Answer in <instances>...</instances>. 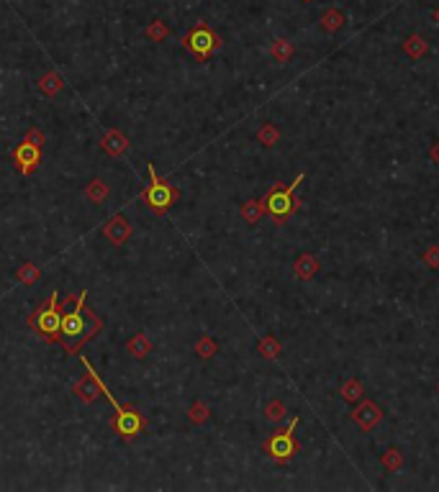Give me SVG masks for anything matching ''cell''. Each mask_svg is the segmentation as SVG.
Returning <instances> with one entry per match:
<instances>
[{
    "label": "cell",
    "instance_id": "cell-7",
    "mask_svg": "<svg viewBox=\"0 0 439 492\" xmlns=\"http://www.w3.org/2000/svg\"><path fill=\"white\" fill-rule=\"evenodd\" d=\"M383 418H385V413H383L380 405H378V402H373V400H360L357 405H354L352 413H349V421H352L354 426L362 431V433L375 431L378 426L383 423Z\"/></svg>",
    "mask_w": 439,
    "mask_h": 492
},
{
    "label": "cell",
    "instance_id": "cell-27",
    "mask_svg": "<svg viewBox=\"0 0 439 492\" xmlns=\"http://www.w3.org/2000/svg\"><path fill=\"white\" fill-rule=\"evenodd\" d=\"M193 352L198 354L200 359H211L219 352V344L213 341V336H200L198 341H196V349H193Z\"/></svg>",
    "mask_w": 439,
    "mask_h": 492
},
{
    "label": "cell",
    "instance_id": "cell-34",
    "mask_svg": "<svg viewBox=\"0 0 439 492\" xmlns=\"http://www.w3.org/2000/svg\"><path fill=\"white\" fill-rule=\"evenodd\" d=\"M437 393H439V382H437Z\"/></svg>",
    "mask_w": 439,
    "mask_h": 492
},
{
    "label": "cell",
    "instance_id": "cell-19",
    "mask_svg": "<svg viewBox=\"0 0 439 492\" xmlns=\"http://www.w3.org/2000/svg\"><path fill=\"white\" fill-rule=\"evenodd\" d=\"M380 467L385 472H398V469H404V451L398 449V446H388V449L380 454Z\"/></svg>",
    "mask_w": 439,
    "mask_h": 492
},
{
    "label": "cell",
    "instance_id": "cell-28",
    "mask_svg": "<svg viewBox=\"0 0 439 492\" xmlns=\"http://www.w3.org/2000/svg\"><path fill=\"white\" fill-rule=\"evenodd\" d=\"M144 34H147V39H152V42H164V39L170 36V26H167L164 21H160V18H157V21L149 23Z\"/></svg>",
    "mask_w": 439,
    "mask_h": 492
},
{
    "label": "cell",
    "instance_id": "cell-12",
    "mask_svg": "<svg viewBox=\"0 0 439 492\" xmlns=\"http://www.w3.org/2000/svg\"><path fill=\"white\" fill-rule=\"evenodd\" d=\"M100 147L111 156H124L128 152V139L121 134L119 128H108L106 134H103V139H100Z\"/></svg>",
    "mask_w": 439,
    "mask_h": 492
},
{
    "label": "cell",
    "instance_id": "cell-16",
    "mask_svg": "<svg viewBox=\"0 0 439 492\" xmlns=\"http://www.w3.org/2000/svg\"><path fill=\"white\" fill-rule=\"evenodd\" d=\"M257 354L263 359H267V362H275L280 354H283V344H280V338L275 336V333H267V336H263L260 341H257Z\"/></svg>",
    "mask_w": 439,
    "mask_h": 492
},
{
    "label": "cell",
    "instance_id": "cell-23",
    "mask_svg": "<svg viewBox=\"0 0 439 492\" xmlns=\"http://www.w3.org/2000/svg\"><path fill=\"white\" fill-rule=\"evenodd\" d=\"M64 87V80H62V75L59 72H47L42 80H39V90L44 92V95H57L59 90Z\"/></svg>",
    "mask_w": 439,
    "mask_h": 492
},
{
    "label": "cell",
    "instance_id": "cell-20",
    "mask_svg": "<svg viewBox=\"0 0 439 492\" xmlns=\"http://www.w3.org/2000/svg\"><path fill=\"white\" fill-rule=\"evenodd\" d=\"M126 352L134 359H147L152 352V341L147 338V333H136L131 341H126Z\"/></svg>",
    "mask_w": 439,
    "mask_h": 492
},
{
    "label": "cell",
    "instance_id": "cell-18",
    "mask_svg": "<svg viewBox=\"0 0 439 492\" xmlns=\"http://www.w3.org/2000/svg\"><path fill=\"white\" fill-rule=\"evenodd\" d=\"M339 395H342V400H344V402H349V405H357V402L362 400V395H365V385H362L357 377H349V380L342 382Z\"/></svg>",
    "mask_w": 439,
    "mask_h": 492
},
{
    "label": "cell",
    "instance_id": "cell-33",
    "mask_svg": "<svg viewBox=\"0 0 439 492\" xmlns=\"http://www.w3.org/2000/svg\"><path fill=\"white\" fill-rule=\"evenodd\" d=\"M303 3H313V0H303Z\"/></svg>",
    "mask_w": 439,
    "mask_h": 492
},
{
    "label": "cell",
    "instance_id": "cell-9",
    "mask_svg": "<svg viewBox=\"0 0 439 492\" xmlns=\"http://www.w3.org/2000/svg\"><path fill=\"white\" fill-rule=\"evenodd\" d=\"M131 233H134V228H131V223L126 221V216H121V213L103 226V236H106L114 246L126 244V241L131 239Z\"/></svg>",
    "mask_w": 439,
    "mask_h": 492
},
{
    "label": "cell",
    "instance_id": "cell-31",
    "mask_svg": "<svg viewBox=\"0 0 439 492\" xmlns=\"http://www.w3.org/2000/svg\"><path fill=\"white\" fill-rule=\"evenodd\" d=\"M26 139L34 141V144H44V134L39 131V128H31L29 134H26Z\"/></svg>",
    "mask_w": 439,
    "mask_h": 492
},
{
    "label": "cell",
    "instance_id": "cell-30",
    "mask_svg": "<svg viewBox=\"0 0 439 492\" xmlns=\"http://www.w3.org/2000/svg\"><path fill=\"white\" fill-rule=\"evenodd\" d=\"M429 162H432L434 167H439V139L429 147Z\"/></svg>",
    "mask_w": 439,
    "mask_h": 492
},
{
    "label": "cell",
    "instance_id": "cell-25",
    "mask_svg": "<svg viewBox=\"0 0 439 492\" xmlns=\"http://www.w3.org/2000/svg\"><path fill=\"white\" fill-rule=\"evenodd\" d=\"M285 415H288V405H285V400H280V398H272V400L265 405V418H267L270 423L285 421Z\"/></svg>",
    "mask_w": 439,
    "mask_h": 492
},
{
    "label": "cell",
    "instance_id": "cell-17",
    "mask_svg": "<svg viewBox=\"0 0 439 492\" xmlns=\"http://www.w3.org/2000/svg\"><path fill=\"white\" fill-rule=\"evenodd\" d=\"M270 54H272V59H275L277 64L291 62L293 54H296V44H293L291 39H272V44H270Z\"/></svg>",
    "mask_w": 439,
    "mask_h": 492
},
{
    "label": "cell",
    "instance_id": "cell-22",
    "mask_svg": "<svg viewBox=\"0 0 439 492\" xmlns=\"http://www.w3.org/2000/svg\"><path fill=\"white\" fill-rule=\"evenodd\" d=\"M108 195H111V187H108L103 180H92V183L85 187V197L90 200V203H95V205L106 203Z\"/></svg>",
    "mask_w": 439,
    "mask_h": 492
},
{
    "label": "cell",
    "instance_id": "cell-32",
    "mask_svg": "<svg viewBox=\"0 0 439 492\" xmlns=\"http://www.w3.org/2000/svg\"><path fill=\"white\" fill-rule=\"evenodd\" d=\"M432 21H434V23H437V26H439V6L434 8V13H432Z\"/></svg>",
    "mask_w": 439,
    "mask_h": 492
},
{
    "label": "cell",
    "instance_id": "cell-26",
    "mask_svg": "<svg viewBox=\"0 0 439 492\" xmlns=\"http://www.w3.org/2000/svg\"><path fill=\"white\" fill-rule=\"evenodd\" d=\"M208 418H211V408H208L203 400H196L191 408H188V421H191L193 426H203Z\"/></svg>",
    "mask_w": 439,
    "mask_h": 492
},
{
    "label": "cell",
    "instance_id": "cell-4",
    "mask_svg": "<svg viewBox=\"0 0 439 492\" xmlns=\"http://www.w3.org/2000/svg\"><path fill=\"white\" fill-rule=\"evenodd\" d=\"M147 175H149V185H147V190L142 192V200L152 208L155 216H164V213L177 203L180 190H177L175 185L167 183L164 177L157 175V169L152 162L147 164Z\"/></svg>",
    "mask_w": 439,
    "mask_h": 492
},
{
    "label": "cell",
    "instance_id": "cell-2",
    "mask_svg": "<svg viewBox=\"0 0 439 492\" xmlns=\"http://www.w3.org/2000/svg\"><path fill=\"white\" fill-rule=\"evenodd\" d=\"M303 180H306V175L301 172V175H296V180H293L291 185L275 183V185H270V190L263 195L265 203H267V216L275 221V226H285L291 221L293 213L301 208V200L296 197V190L303 185Z\"/></svg>",
    "mask_w": 439,
    "mask_h": 492
},
{
    "label": "cell",
    "instance_id": "cell-5",
    "mask_svg": "<svg viewBox=\"0 0 439 492\" xmlns=\"http://www.w3.org/2000/svg\"><path fill=\"white\" fill-rule=\"evenodd\" d=\"M298 423H301V418H291V423L285 426V429H280V431H275L272 436H267L265 438V443H263V451L267 454L275 465H288L293 457H296L298 451H301V443H298V438H296V429H298Z\"/></svg>",
    "mask_w": 439,
    "mask_h": 492
},
{
    "label": "cell",
    "instance_id": "cell-1",
    "mask_svg": "<svg viewBox=\"0 0 439 492\" xmlns=\"http://www.w3.org/2000/svg\"><path fill=\"white\" fill-rule=\"evenodd\" d=\"M85 297H88V290H80V295L75 297V310H70V313H64L62 316L59 344L64 346V352L67 354H80L83 344H88V341L103 328V321L88 308Z\"/></svg>",
    "mask_w": 439,
    "mask_h": 492
},
{
    "label": "cell",
    "instance_id": "cell-6",
    "mask_svg": "<svg viewBox=\"0 0 439 492\" xmlns=\"http://www.w3.org/2000/svg\"><path fill=\"white\" fill-rule=\"evenodd\" d=\"M221 47H224V39L208 23H196L183 36V49L193 54V59H198V62H208L213 54H219Z\"/></svg>",
    "mask_w": 439,
    "mask_h": 492
},
{
    "label": "cell",
    "instance_id": "cell-11",
    "mask_svg": "<svg viewBox=\"0 0 439 492\" xmlns=\"http://www.w3.org/2000/svg\"><path fill=\"white\" fill-rule=\"evenodd\" d=\"M319 269H321V262L308 252L298 254L296 262H293V277H296V280H301V282L313 280V277L319 274Z\"/></svg>",
    "mask_w": 439,
    "mask_h": 492
},
{
    "label": "cell",
    "instance_id": "cell-15",
    "mask_svg": "<svg viewBox=\"0 0 439 492\" xmlns=\"http://www.w3.org/2000/svg\"><path fill=\"white\" fill-rule=\"evenodd\" d=\"M241 219L247 221L249 226H257L260 221L267 216V203H265V197H257V200H247V203H241L239 208Z\"/></svg>",
    "mask_w": 439,
    "mask_h": 492
},
{
    "label": "cell",
    "instance_id": "cell-29",
    "mask_svg": "<svg viewBox=\"0 0 439 492\" xmlns=\"http://www.w3.org/2000/svg\"><path fill=\"white\" fill-rule=\"evenodd\" d=\"M421 262H424L429 269H439V244L426 246L424 254H421Z\"/></svg>",
    "mask_w": 439,
    "mask_h": 492
},
{
    "label": "cell",
    "instance_id": "cell-24",
    "mask_svg": "<svg viewBox=\"0 0 439 492\" xmlns=\"http://www.w3.org/2000/svg\"><path fill=\"white\" fill-rule=\"evenodd\" d=\"M39 277H42V267H39V264H34V262H26V264H21V267H18V272H16V280L21 282V285H36V282H39Z\"/></svg>",
    "mask_w": 439,
    "mask_h": 492
},
{
    "label": "cell",
    "instance_id": "cell-3",
    "mask_svg": "<svg viewBox=\"0 0 439 492\" xmlns=\"http://www.w3.org/2000/svg\"><path fill=\"white\" fill-rule=\"evenodd\" d=\"M62 305H59V290H54L49 300L39 305L29 316V326L36 336H42L49 344H59V328H62Z\"/></svg>",
    "mask_w": 439,
    "mask_h": 492
},
{
    "label": "cell",
    "instance_id": "cell-13",
    "mask_svg": "<svg viewBox=\"0 0 439 492\" xmlns=\"http://www.w3.org/2000/svg\"><path fill=\"white\" fill-rule=\"evenodd\" d=\"M319 26H321V31H324V34H339L342 28L347 26V16H344V11H342V8L332 6V8H326L324 13H321Z\"/></svg>",
    "mask_w": 439,
    "mask_h": 492
},
{
    "label": "cell",
    "instance_id": "cell-14",
    "mask_svg": "<svg viewBox=\"0 0 439 492\" xmlns=\"http://www.w3.org/2000/svg\"><path fill=\"white\" fill-rule=\"evenodd\" d=\"M401 51H404L409 59L419 62V59H424V56L429 54V42H426L421 34H411V36H406L404 44H401Z\"/></svg>",
    "mask_w": 439,
    "mask_h": 492
},
{
    "label": "cell",
    "instance_id": "cell-8",
    "mask_svg": "<svg viewBox=\"0 0 439 492\" xmlns=\"http://www.w3.org/2000/svg\"><path fill=\"white\" fill-rule=\"evenodd\" d=\"M13 162H16V167H18L21 175H31V172H36L39 164H42V144H34V141L23 139L21 144L13 149Z\"/></svg>",
    "mask_w": 439,
    "mask_h": 492
},
{
    "label": "cell",
    "instance_id": "cell-10",
    "mask_svg": "<svg viewBox=\"0 0 439 492\" xmlns=\"http://www.w3.org/2000/svg\"><path fill=\"white\" fill-rule=\"evenodd\" d=\"M83 359V364H85V372H88V377L85 380H80L78 385L72 387V393L78 395L80 400L83 402H92L95 398H98V393H100V387H98V377L95 374L98 372H92V367H90V362H88L85 357H80Z\"/></svg>",
    "mask_w": 439,
    "mask_h": 492
},
{
    "label": "cell",
    "instance_id": "cell-21",
    "mask_svg": "<svg viewBox=\"0 0 439 492\" xmlns=\"http://www.w3.org/2000/svg\"><path fill=\"white\" fill-rule=\"evenodd\" d=\"M255 139L260 141L265 149H272L277 141H280V128H277L275 123H270V121H267V123H263V126L257 128Z\"/></svg>",
    "mask_w": 439,
    "mask_h": 492
}]
</instances>
